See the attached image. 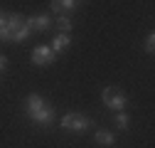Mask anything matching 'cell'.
Listing matches in <instances>:
<instances>
[{"label":"cell","mask_w":155,"mask_h":148,"mask_svg":"<svg viewBox=\"0 0 155 148\" xmlns=\"http://www.w3.org/2000/svg\"><path fill=\"white\" fill-rule=\"evenodd\" d=\"M25 111H27V116H30L35 123H40V126H49V123L54 121V109H52L40 94H30V96H27Z\"/></svg>","instance_id":"6da1fadb"},{"label":"cell","mask_w":155,"mask_h":148,"mask_svg":"<svg viewBox=\"0 0 155 148\" xmlns=\"http://www.w3.org/2000/svg\"><path fill=\"white\" fill-rule=\"evenodd\" d=\"M5 30H8L10 42H22V40H27V37L32 35V30H30L27 22H25V17H22V15H17V12L8 15V20H5Z\"/></svg>","instance_id":"7a4b0ae2"},{"label":"cell","mask_w":155,"mask_h":148,"mask_svg":"<svg viewBox=\"0 0 155 148\" xmlns=\"http://www.w3.org/2000/svg\"><path fill=\"white\" fill-rule=\"evenodd\" d=\"M89 126H91V119H89V116L74 114V111L62 116V128H67V131H86Z\"/></svg>","instance_id":"3957f363"},{"label":"cell","mask_w":155,"mask_h":148,"mask_svg":"<svg viewBox=\"0 0 155 148\" xmlns=\"http://www.w3.org/2000/svg\"><path fill=\"white\" fill-rule=\"evenodd\" d=\"M104 104L116 109V111H121L126 106V94L121 89H116V86H108V89H104Z\"/></svg>","instance_id":"277c9868"},{"label":"cell","mask_w":155,"mask_h":148,"mask_svg":"<svg viewBox=\"0 0 155 148\" xmlns=\"http://www.w3.org/2000/svg\"><path fill=\"white\" fill-rule=\"evenodd\" d=\"M32 62H35L37 67H47V64L54 62V52H52L47 45H37V47L32 49Z\"/></svg>","instance_id":"5b68a950"},{"label":"cell","mask_w":155,"mask_h":148,"mask_svg":"<svg viewBox=\"0 0 155 148\" xmlns=\"http://www.w3.org/2000/svg\"><path fill=\"white\" fill-rule=\"evenodd\" d=\"M27 27L30 30H37V32H45V30H49V17L47 15H35V17H27Z\"/></svg>","instance_id":"8992f818"},{"label":"cell","mask_w":155,"mask_h":148,"mask_svg":"<svg viewBox=\"0 0 155 148\" xmlns=\"http://www.w3.org/2000/svg\"><path fill=\"white\" fill-rule=\"evenodd\" d=\"M79 3H74V0H54V3H49V8L54 10V12H69V10H74Z\"/></svg>","instance_id":"52a82bcc"},{"label":"cell","mask_w":155,"mask_h":148,"mask_svg":"<svg viewBox=\"0 0 155 148\" xmlns=\"http://www.w3.org/2000/svg\"><path fill=\"white\" fill-rule=\"evenodd\" d=\"M67 47H69V35H62V32H59V35L52 40V47H49V49L57 54V52H64Z\"/></svg>","instance_id":"ba28073f"},{"label":"cell","mask_w":155,"mask_h":148,"mask_svg":"<svg viewBox=\"0 0 155 148\" xmlns=\"http://www.w3.org/2000/svg\"><path fill=\"white\" fill-rule=\"evenodd\" d=\"M96 141H99L101 146H113L116 143V136L111 131H104V128H101V131H96Z\"/></svg>","instance_id":"9c48e42d"},{"label":"cell","mask_w":155,"mask_h":148,"mask_svg":"<svg viewBox=\"0 0 155 148\" xmlns=\"http://www.w3.org/2000/svg\"><path fill=\"white\" fill-rule=\"evenodd\" d=\"M57 27H59L62 35H67V32L71 30V20H69L67 15H59V17H57Z\"/></svg>","instance_id":"30bf717a"},{"label":"cell","mask_w":155,"mask_h":148,"mask_svg":"<svg viewBox=\"0 0 155 148\" xmlns=\"http://www.w3.org/2000/svg\"><path fill=\"white\" fill-rule=\"evenodd\" d=\"M128 123H130V119L123 114V111H118V114H116V126H118L121 131H126V128H128Z\"/></svg>","instance_id":"8fae6325"},{"label":"cell","mask_w":155,"mask_h":148,"mask_svg":"<svg viewBox=\"0 0 155 148\" xmlns=\"http://www.w3.org/2000/svg\"><path fill=\"white\" fill-rule=\"evenodd\" d=\"M153 49H155V35L150 32V35L145 37V52H153Z\"/></svg>","instance_id":"7c38bea8"},{"label":"cell","mask_w":155,"mask_h":148,"mask_svg":"<svg viewBox=\"0 0 155 148\" xmlns=\"http://www.w3.org/2000/svg\"><path fill=\"white\" fill-rule=\"evenodd\" d=\"M5 40H10V37H8V30H5V25H0V42H5Z\"/></svg>","instance_id":"4fadbf2b"},{"label":"cell","mask_w":155,"mask_h":148,"mask_svg":"<svg viewBox=\"0 0 155 148\" xmlns=\"http://www.w3.org/2000/svg\"><path fill=\"white\" fill-rule=\"evenodd\" d=\"M8 67V59H5V54H0V72H3Z\"/></svg>","instance_id":"5bb4252c"},{"label":"cell","mask_w":155,"mask_h":148,"mask_svg":"<svg viewBox=\"0 0 155 148\" xmlns=\"http://www.w3.org/2000/svg\"><path fill=\"white\" fill-rule=\"evenodd\" d=\"M5 20H8V15H5V12H0V25H5Z\"/></svg>","instance_id":"9a60e30c"}]
</instances>
